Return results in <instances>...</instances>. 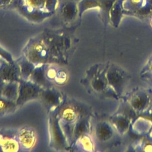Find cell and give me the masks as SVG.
Returning a JSON list of instances; mask_svg holds the SVG:
<instances>
[{"label": "cell", "instance_id": "22", "mask_svg": "<svg viewBox=\"0 0 152 152\" xmlns=\"http://www.w3.org/2000/svg\"><path fill=\"white\" fill-rule=\"evenodd\" d=\"M17 64L20 68L21 79L29 80L36 65L26 57L20 59Z\"/></svg>", "mask_w": 152, "mask_h": 152}, {"label": "cell", "instance_id": "20", "mask_svg": "<svg viewBox=\"0 0 152 152\" xmlns=\"http://www.w3.org/2000/svg\"><path fill=\"white\" fill-rule=\"evenodd\" d=\"M116 0H98L101 20L104 25L110 23V11Z\"/></svg>", "mask_w": 152, "mask_h": 152}, {"label": "cell", "instance_id": "13", "mask_svg": "<svg viewBox=\"0 0 152 152\" xmlns=\"http://www.w3.org/2000/svg\"><path fill=\"white\" fill-rule=\"evenodd\" d=\"M124 0H116L110 11V23L117 28L124 15H128L129 12L123 7Z\"/></svg>", "mask_w": 152, "mask_h": 152}, {"label": "cell", "instance_id": "18", "mask_svg": "<svg viewBox=\"0 0 152 152\" xmlns=\"http://www.w3.org/2000/svg\"><path fill=\"white\" fill-rule=\"evenodd\" d=\"M89 131L90 122L89 118L88 116L80 117L74 126L72 142H76L79 137L84 134H89Z\"/></svg>", "mask_w": 152, "mask_h": 152}, {"label": "cell", "instance_id": "23", "mask_svg": "<svg viewBox=\"0 0 152 152\" xmlns=\"http://www.w3.org/2000/svg\"><path fill=\"white\" fill-rule=\"evenodd\" d=\"M17 106L16 102L0 96V116L12 113L16 109Z\"/></svg>", "mask_w": 152, "mask_h": 152}, {"label": "cell", "instance_id": "8", "mask_svg": "<svg viewBox=\"0 0 152 152\" xmlns=\"http://www.w3.org/2000/svg\"><path fill=\"white\" fill-rule=\"evenodd\" d=\"M49 125L50 140L52 147L58 149L66 147L68 142L60 126L59 119L55 117L51 118Z\"/></svg>", "mask_w": 152, "mask_h": 152}, {"label": "cell", "instance_id": "3", "mask_svg": "<svg viewBox=\"0 0 152 152\" xmlns=\"http://www.w3.org/2000/svg\"><path fill=\"white\" fill-rule=\"evenodd\" d=\"M121 99L126 101L138 115L147 110L152 104L150 88H137Z\"/></svg>", "mask_w": 152, "mask_h": 152}, {"label": "cell", "instance_id": "27", "mask_svg": "<svg viewBox=\"0 0 152 152\" xmlns=\"http://www.w3.org/2000/svg\"><path fill=\"white\" fill-rule=\"evenodd\" d=\"M138 147L137 150L138 151H152V137L149 134L143 135V138L135 148Z\"/></svg>", "mask_w": 152, "mask_h": 152}, {"label": "cell", "instance_id": "34", "mask_svg": "<svg viewBox=\"0 0 152 152\" xmlns=\"http://www.w3.org/2000/svg\"><path fill=\"white\" fill-rule=\"evenodd\" d=\"M150 5H151L152 7V0H145Z\"/></svg>", "mask_w": 152, "mask_h": 152}, {"label": "cell", "instance_id": "32", "mask_svg": "<svg viewBox=\"0 0 152 152\" xmlns=\"http://www.w3.org/2000/svg\"><path fill=\"white\" fill-rule=\"evenodd\" d=\"M8 62H13V58H12V56L6 50H5L4 49H3L2 48L0 47V58H2Z\"/></svg>", "mask_w": 152, "mask_h": 152}, {"label": "cell", "instance_id": "29", "mask_svg": "<svg viewBox=\"0 0 152 152\" xmlns=\"http://www.w3.org/2000/svg\"><path fill=\"white\" fill-rule=\"evenodd\" d=\"M68 79V75L66 71L63 69L58 70L54 81L58 85L64 84Z\"/></svg>", "mask_w": 152, "mask_h": 152}, {"label": "cell", "instance_id": "33", "mask_svg": "<svg viewBox=\"0 0 152 152\" xmlns=\"http://www.w3.org/2000/svg\"><path fill=\"white\" fill-rule=\"evenodd\" d=\"M139 115L145 117L148 119H150V121H152V104L150 106V107L145 112H144L143 113L139 114Z\"/></svg>", "mask_w": 152, "mask_h": 152}, {"label": "cell", "instance_id": "17", "mask_svg": "<svg viewBox=\"0 0 152 152\" xmlns=\"http://www.w3.org/2000/svg\"><path fill=\"white\" fill-rule=\"evenodd\" d=\"M114 128L108 122H99L95 127V135L101 141H107L111 139L114 134Z\"/></svg>", "mask_w": 152, "mask_h": 152}, {"label": "cell", "instance_id": "26", "mask_svg": "<svg viewBox=\"0 0 152 152\" xmlns=\"http://www.w3.org/2000/svg\"><path fill=\"white\" fill-rule=\"evenodd\" d=\"M145 2V0H124L123 7L129 11V15H132V13L141 7Z\"/></svg>", "mask_w": 152, "mask_h": 152}, {"label": "cell", "instance_id": "16", "mask_svg": "<svg viewBox=\"0 0 152 152\" xmlns=\"http://www.w3.org/2000/svg\"><path fill=\"white\" fill-rule=\"evenodd\" d=\"M45 104L50 108L55 107L61 102V96L60 93L54 89L47 88L42 90L40 96Z\"/></svg>", "mask_w": 152, "mask_h": 152}, {"label": "cell", "instance_id": "28", "mask_svg": "<svg viewBox=\"0 0 152 152\" xmlns=\"http://www.w3.org/2000/svg\"><path fill=\"white\" fill-rule=\"evenodd\" d=\"M140 75L142 79L152 84V56L141 70Z\"/></svg>", "mask_w": 152, "mask_h": 152}, {"label": "cell", "instance_id": "15", "mask_svg": "<svg viewBox=\"0 0 152 152\" xmlns=\"http://www.w3.org/2000/svg\"><path fill=\"white\" fill-rule=\"evenodd\" d=\"M19 82L4 83L0 81V96L16 102L18 94Z\"/></svg>", "mask_w": 152, "mask_h": 152}, {"label": "cell", "instance_id": "38", "mask_svg": "<svg viewBox=\"0 0 152 152\" xmlns=\"http://www.w3.org/2000/svg\"><path fill=\"white\" fill-rule=\"evenodd\" d=\"M0 59H1V58H0ZM1 62H2V61H1V59H0V63H1Z\"/></svg>", "mask_w": 152, "mask_h": 152}, {"label": "cell", "instance_id": "4", "mask_svg": "<svg viewBox=\"0 0 152 152\" xmlns=\"http://www.w3.org/2000/svg\"><path fill=\"white\" fill-rule=\"evenodd\" d=\"M108 63L103 65L93 67L91 73L90 86L93 91L115 99H119L113 90L109 87L106 78V69Z\"/></svg>", "mask_w": 152, "mask_h": 152}, {"label": "cell", "instance_id": "19", "mask_svg": "<svg viewBox=\"0 0 152 152\" xmlns=\"http://www.w3.org/2000/svg\"><path fill=\"white\" fill-rule=\"evenodd\" d=\"M78 115V112L76 108L73 106H66L61 110L58 119L62 123L75 124L80 118Z\"/></svg>", "mask_w": 152, "mask_h": 152}, {"label": "cell", "instance_id": "11", "mask_svg": "<svg viewBox=\"0 0 152 152\" xmlns=\"http://www.w3.org/2000/svg\"><path fill=\"white\" fill-rule=\"evenodd\" d=\"M21 150L16 133L10 130L0 131V150L4 152H14Z\"/></svg>", "mask_w": 152, "mask_h": 152}, {"label": "cell", "instance_id": "24", "mask_svg": "<svg viewBox=\"0 0 152 152\" xmlns=\"http://www.w3.org/2000/svg\"><path fill=\"white\" fill-rule=\"evenodd\" d=\"M79 16L80 18L86 11L91 9L98 8L99 4L98 0H80L77 2Z\"/></svg>", "mask_w": 152, "mask_h": 152}, {"label": "cell", "instance_id": "10", "mask_svg": "<svg viewBox=\"0 0 152 152\" xmlns=\"http://www.w3.org/2000/svg\"><path fill=\"white\" fill-rule=\"evenodd\" d=\"M17 138L21 149L31 150L36 145L37 135L35 129L30 126H23L17 131Z\"/></svg>", "mask_w": 152, "mask_h": 152}, {"label": "cell", "instance_id": "2", "mask_svg": "<svg viewBox=\"0 0 152 152\" xmlns=\"http://www.w3.org/2000/svg\"><path fill=\"white\" fill-rule=\"evenodd\" d=\"M106 75L109 87L121 99L130 80L128 73L119 65L108 62Z\"/></svg>", "mask_w": 152, "mask_h": 152}, {"label": "cell", "instance_id": "31", "mask_svg": "<svg viewBox=\"0 0 152 152\" xmlns=\"http://www.w3.org/2000/svg\"><path fill=\"white\" fill-rule=\"evenodd\" d=\"M20 0H0V8L17 7Z\"/></svg>", "mask_w": 152, "mask_h": 152}, {"label": "cell", "instance_id": "6", "mask_svg": "<svg viewBox=\"0 0 152 152\" xmlns=\"http://www.w3.org/2000/svg\"><path fill=\"white\" fill-rule=\"evenodd\" d=\"M58 1L56 12H58L64 23L69 24L79 18L77 2L75 0H58Z\"/></svg>", "mask_w": 152, "mask_h": 152}, {"label": "cell", "instance_id": "9", "mask_svg": "<svg viewBox=\"0 0 152 152\" xmlns=\"http://www.w3.org/2000/svg\"><path fill=\"white\" fill-rule=\"evenodd\" d=\"M21 79L20 68L17 63L8 62L5 61L0 63V81L19 82Z\"/></svg>", "mask_w": 152, "mask_h": 152}, {"label": "cell", "instance_id": "5", "mask_svg": "<svg viewBox=\"0 0 152 152\" xmlns=\"http://www.w3.org/2000/svg\"><path fill=\"white\" fill-rule=\"evenodd\" d=\"M41 91V87L39 85L29 80L21 79L19 81L17 104L22 105L30 100L39 97Z\"/></svg>", "mask_w": 152, "mask_h": 152}, {"label": "cell", "instance_id": "1", "mask_svg": "<svg viewBox=\"0 0 152 152\" xmlns=\"http://www.w3.org/2000/svg\"><path fill=\"white\" fill-rule=\"evenodd\" d=\"M58 0H20L17 7L27 19L39 21L56 12Z\"/></svg>", "mask_w": 152, "mask_h": 152}, {"label": "cell", "instance_id": "35", "mask_svg": "<svg viewBox=\"0 0 152 152\" xmlns=\"http://www.w3.org/2000/svg\"><path fill=\"white\" fill-rule=\"evenodd\" d=\"M149 134L152 137V128H151V131H150V132Z\"/></svg>", "mask_w": 152, "mask_h": 152}, {"label": "cell", "instance_id": "14", "mask_svg": "<svg viewBox=\"0 0 152 152\" xmlns=\"http://www.w3.org/2000/svg\"><path fill=\"white\" fill-rule=\"evenodd\" d=\"M131 128L135 134L143 136L150 133L152 128V121L145 117L138 115L132 122Z\"/></svg>", "mask_w": 152, "mask_h": 152}, {"label": "cell", "instance_id": "36", "mask_svg": "<svg viewBox=\"0 0 152 152\" xmlns=\"http://www.w3.org/2000/svg\"><path fill=\"white\" fill-rule=\"evenodd\" d=\"M150 92H151V97H152V87L150 88Z\"/></svg>", "mask_w": 152, "mask_h": 152}, {"label": "cell", "instance_id": "30", "mask_svg": "<svg viewBox=\"0 0 152 152\" xmlns=\"http://www.w3.org/2000/svg\"><path fill=\"white\" fill-rule=\"evenodd\" d=\"M57 71L58 69L54 66H49L48 68H45V76L48 81L54 80Z\"/></svg>", "mask_w": 152, "mask_h": 152}, {"label": "cell", "instance_id": "37", "mask_svg": "<svg viewBox=\"0 0 152 152\" xmlns=\"http://www.w3.org/2000/svg\"><path fill=\"white\" fill-rule=\"evenodd\" d=\"M150 24H151V27H152V17H151V23H150Z\"/></svg>", "mask_w": 152, "mask_h": 152}, {"label": "cell", "instance_id": "12", "mask_svg": "<svg viewBox=\"0 0 152 152\" xmlns=\"http://www.w3.org/2000/svg\"><path fill=\"white\" fill-rule=\"evenodd\" d=\"M109 122L114 130L120 135H124L131 128L132 120L123 114L114 113L110 116Z\"/></svg>", "mask_w": 152, "mask_h": 152}, {"label": "cell", "instance_id": "25", "mask_svg": "<svg viewBox=\"0 0 152 152\" xmlns=\"http://www.w3.org/2000/svg\"><path fill=\"white\" fill-rule=\"evenodd\" d=\"M76 142H78L80 147H81L83 150L93 151L94 150V143L91 137L89 135V134H86L82 135L79 138Z\"/></svg>", "mask_w": 152, "mask_h": 152}, {"label": "cell", "instance_id": "7", "mask_svg": "<svg viewBox=\"0 0 152 152\" xmlns=\"http://www.w3.org/2000/svg\"><path fill=\"white\" fill-rule=\"evenodd\" d=\"M49 51L45 43L42 41H36L30 43L27 48L26 55L30 61L35 65L43 64L49 56Z\"/></svg>", "mask_w": 152, "mask_h": 152}, {"label": "cell", "instance_id": "21", "mask_svg": "<svg viewBox=\"0 0 152 152\" xmlns=\"http://www.w3.org/2000/svg\"><path fill=\"white\" fill-rule=\"evenodd\" d=\"M45 66L44 64H39L35 66V68L31 75L29 80L39 85L40 86L46 85L48 80L45 76Z\"/></svg>", "mask_w": 152, "mask_h": 152}]
</instances>
